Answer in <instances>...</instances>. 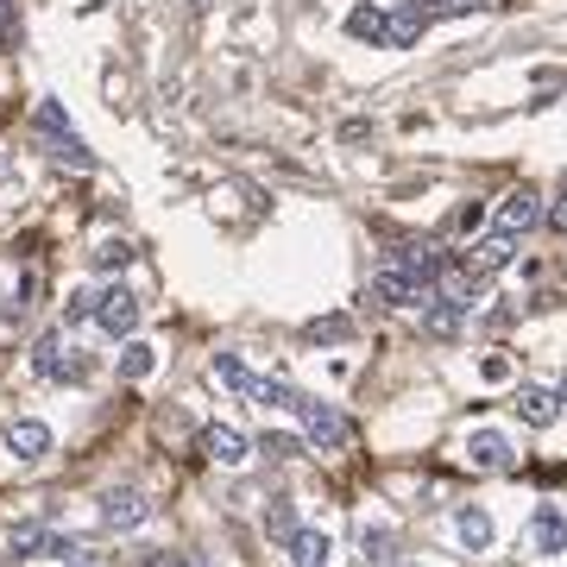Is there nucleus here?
Segmentation results:
<instances>
[{
	"label": "nucleus",
	"mask_w": 567,
	"mask_h": 567,
	"mask_svg": "<svg viewBox=\"0 0 567 567\" xmlns=\"http://www.w3.org/2000/svg\"><path fill=\"white\" fill-rule=\"evenodd\" d=\"M297 416H303V435H309V447H322V454H334V447H347L353 442V423H347L341 410L334 404H316V398H303V391H297Z\"/></svg>",
	"instance_id": "obj_1"
},
{
	"label": "nucleus",
	"mask_w": 567,
	"mask_h": 567,
	"mask_svg": "<svg viewBox=\"0 0 567 567\" xmlns=\"http://www.w3.org/2000/svg\"><path fill=\"white\" fill-rule=\"evenodd\" d=\"M32 126H39L51 145H58V158H63V164H76V171H89V164H95V152L82 145L76 126L63 121V107H58V102H39V107H32Z\"/></svg>",
	"instance_id": "obj_2"
},
{
	"label": "nucleus",
	"mask_w": 567,
	"mask_h": 567,
	"mask_svg": "<svg viewBox=\"0 0 567 567\" xmlns=\"http://www.w3.org/2000/svg\"><path fill=\"white\" fill-rule=\"evenodd\" d=\"M32 372L51 379V385H70V379H82V360H76V347H63V334H44L32 347Z\"/></svg>",
	"instance_id": "obj_3"
},
{
	"label": "nucleus",
	"mask_w": 567,
	"mask_h": 567,
	"mask_svg": "<svg viewBox=\"0 0 567 567\" xmlns=\"http://www.w3.org/2000/svg\"><path fill=\"white\" fill-rule=\"evenodd\" d=\"M102 517H107V529H140L145 517H152V505H145L140 486H107L102 492Z\"/></svg>",
	"instance_id": "obj_4"
},
{
	"label": "nucleus",
	"mask_w": 567,
	"mask_h": 567,
	"mask_svg": "<svg viewBox=\"0 0 567 567\" xmlns=\"http://www.w3.org/2000/svg\"><path fill=\"white\" fill-rule=\"evenodd\" d=\"M95 322H102L114 341H126V334L140 328V297H133V290H107V297H95Z\"/></svg>",
	"instance_id": "obj_5"
},
{
	"label": "nucleus",
	"mask_w": 567,
	"mask_h": 567,
	"mask_svg": "<svg viewBox=\"0 0 567 567\" xmlns=\"http://www.w3.org/2000/svg\"><path fill=\"white\" fill-rule=\"evenodd\" d=\"M529 548H536V555H567V517H561V505H536V517H529Z\"/></svg>",
	"instance_id": "obj_6"
},
{
	"label": "nucleus",
	"mask_w": 567,
	"mask_h": 567,
	"mask_svg": "<svg viewBox=\"0 0 567 567\" xmlns=\"http://www.w3.org/2000/svg\"><path fill=\"white\" fill-rule=\"evenodd\" d=\"M536 221H543V196H536V189H511L505 208H498V234L517 240V234H529Z\"/></svg>",
	"instance_id": "obj_7"
},
{
	"label": "nucleus",
	"mask_w": 567,
	"mask_h": 567,
	"mask_svg": "<svg viewBox=\"0 0 567 567\" xmlns=\"http://www.w3.org/2000/svg\"><path fill=\"white\" fill-rule=\"evenodd\" d=\"M7 454H13V461H44V454H51V429H44L39 416L7 423Z\"/></svg>",
	"instance_id": "obj_8"
},
{
	"label": "nucleus",
	"mask_w": 567,
	"mask_h": 567,
	"mask_svg": "<svg viewBox=\"0 0 567 567\" xmlns=\"http://www.w3.org/2000/svg\"><path fill=\"white\" fill-rule=\"evenodd\" d=\"M203 454L215 466H246L252 461V442H246L240 429H203Z\"/></svg>",
	"instance_id": "obj_9"
},
{
	"label": "nucleus",
	"mask_w": 567,
	"mask_h": 567,
	"mask_svg": "<svg viewBox=\"0 0 567 567\" xmlns=\"http://www.w3.org/2000/svg\"><path fill=\"white\" fill-rule=\"evenodd\" d=\"M284 548H290V567H328V555H334L328 529H290Z\"/></svg>",
	"instance_id": "obj_10"
},
{
	"label": "nucleus",
	"mask_w": 567,
	"mask_h": 567,
	"mask_svg": "<svg viewBox=\"0 0 567 567\" xmlns=\"http://www.w3.org/2000/svg\"><path fill=\"white\" fill-rule=\"evenodd\" d=\"M416 309H423V328H429V334H442V341H447V334H461L466 303H454V297H442V290H429Z\"/></svg>",
	"instance_id": "obj_11"
},
{
	"label": "nucleus",
	"mask_w": 567,
	"mask_h": 567,
	"mask_svg": "<svg viewBox=\"0 0 567 567\" xmlns=\"http://www.w3.org/2000/svg\"><path fill=\"white\" fill-rule=\"evenodd\" d=\"M505 265H511V234H492V240H480L473 252H466V278L486 284L492 271H505Z\"/></svg>",
	"instance_id": "obj_12"
},
{
	"label": "nucleus",
	"mask_w": 567,
	"mask_h": 567,
	"mask_svg": "<svg viewBox=\"0 0 567 567\" xmlns=\"http://www.w3.org/2000/svg\"><path fill=\"white\" fill-rule=\"evenodd\" d=\"M429 20H435V13H429L423 0L398 7V13L385 20V44H416V39H423V25H429Z\"/></svg>",
	"instance_id": "obj_13"
},
{
	"label": "nucleus",
	"mask_w": 567,
	"mask_h": 567,
	"mask_svg": "<svg viewBox=\"0 0 567 567\" xmlns=\"http://www.w3.org/2000/svg\"><path fill=\"white\" fill-rule=\"evenodd\" d=\"M466 461L480 466V473H498V466L511 461V442H505V435H498V429H480V435L466 442Z\"/></svg>",
	"instance_id": "obj_14"
},
{
	"label": "nucleus",
	"mask_w": 567,
	"mask_h": 567,
	"mask_svg": "<svg viewBox=\"0 0 567 567\" xmlns=\"http://www.w3.org/2000/svg\"><path fill=\"white\" fill-rule=\"evenodd\" d=\"M517 416H524L529 429H548L555 416H561V404H555V391H536V385H524V398H517Z\"/></svg>",
	"instance_id": "obj_15"
},
{
	"label": "nucleus",
	"mask_w": 567,
	"mask_h": 567,
	"mask_svg": "<svg viewBox=\"0 0 567 567\" xmlns=\"http://www.w3.org/2000/svg\"><path fill=\"white\" fill-rule=\"evenodd\" d=\"M454 536H461V543L480 555V548H492V517H486L480 505H466L461 517H454Z\"/></svg>",
	"instance_id": "obj_16"
},
{
	"label": "nucleus",
	"mask_w": 567,
	"mask_h": 567,
	"mask_svg": "<svg viewBox=\"0 0 567 567\" xmlns=\"http://www.w3.org/2000/svg\"><path fill=\"white\" fill-rule=\"evenodd\" d=\"M246 398H252V404H265V410H290V404H297V385H284V379H252V385H246Z\"/></svg>",
	"instance_id": "obj_17"
},
{
	"label": "nucleus",
	"mask_w": 567,
	"mask_h": 567,
	"mask_svg": "<svg viewBox=\"0 0 567 567\" xmlns=\"http://www.w3.org/2000/svg\"><path fill=\"white\" fill-rule=\"evenodd\" d=\"M347 32H353V39L385 44V7H353V13H347Z\"/></svg>",
	"instance_id": "obj_18"
},
{
	"label": "nucleus",
	"mask_w": 567,
	"mask_h": 567,
	"mask_svg": "<svg viewBox=\"0 0 567 567\" xmlns=\"http://www.w3.org/2000/svg\"><path fill=\"white\" fill-rule=\"evenodd\" d=\"M51 555H58V561H70V567H107L102 548H95V543H76V536H58V543H51Z\"/></svg>",
	"instance_id": "obj_19"
},
{
	"label": "nucleus",
	"mask_w": 567,
	"mask_h": 567,
	"mask_svg": "<svg viewBox=\"0 0 567 567\" xmlns=\"http://www.w3.org/2000/svg\"><path fill=\"white\" fill-rule=\"evenodd\" d=\"M152 365H158V353H152L145 341H133V334H126V347H121V379H145Z\"/></svg>",
	"instance_id": "obj_20"
},
{
	"label": "nucleus",
	"mask_w": 567,
	"mask_h": 567,
	"mask_svg": "<svg viewBox=\"0 0 567 567\" xmlns=\"http://www.w3.org/2000/svg\"><path fill=\"white\" fill-rule=\"evenodd\" d=\"M51 543H58V536L44 524H13V555H51Z\"/></svg>",
	"instance_id": "obj_21"
},
{
	"label": "nucleus",
	"mask_w": 567,
	"mask_h": 567,
	"mask_svg": "<svg viewBox=\"0 0 567 567\" xmlns=\"http://www.w3.org/2000/svg\"><path fill=\"white\" fill-rule=\"evenodd\" d=\"M208 372H215V385H227V391H246V385H252V372L240 365V353H215V365H208Z\"/></svg>",
	"instance_id": "obj_22"
},
{
	"label": "nucleus",
	"mask_w": 567,
	"mask_h": 567,
	"mask_svg": "<svg viewBox=\"0 0 567 567\" xmlns=\"http://www.w3.org/2000/svg\"><path fill=\"white\" fill-rule=\"evenodd\" d=\"M89 259H95V271H126L133 265V240H102Z\"/></svg>",
	"instance_id": "obj_23"
},
{
	"label": "nucleus",
	"mask_w": 567,
	"mask_h": 567,
	"mask_svg": "<svg viewBox=\"0 0 567 567\" xmlns=\"http://www.w3.org/2000/svg\"><path fill=\"white\" fill-rule=\"evenodd\" d=\"M265 529H271V536H290V529H297V511H290V498H271V505H265Z\"/></svg>",
	"instance_id": "obj_24"
},
{
	"label": "nucleus",
	"mask_w": 567,
	"mask_h": 567,
	"mask_svg": "<svg viewBox=\"0 0 567 567\" xmlns=\"http://www.w3.org/2000/svg\"><path fill=\"white\" fill-rule=\"evenodd\" d=\"M385 548H391V529H360V555H365L372 567L385 561Z\"/></svg>",
	"instance_id": "obj_25"
},
{
	"label": "nucleus",
	"mask_w": 567,
	"mask_h": 567,
	"mask_svg": "<svg viewBox=\"0 0 567 567\" xmlns=\"http://www.w3.org/2000/svg\"><path fill=\"white\" fill-rule=\"evenodd\" d=\"M89 316H95V290H76V297L63 303V322L76 328V322H89Z\"/></svg>",
	"instance_id": "obj_26"
},
{
	"label": "nucleus",
	"mask_w": 567,
	"mask_h": 567,
	"mask_svg": "<svg viewBox=\"0 0 567 567\" xmlns=\"http://www.w3.org/2000/svg\"><path fill=\"white\" fill-rule=\"evenodd\" d=\"M265 454H271V461H297V454H303V442H297V435H265Z\"/></svg>",
	"instance_id": "obj_27"
},
{
	"label": "nucleus",
	"mask_w": 567,
	"mask_h": 567,
	"mask_svg": "<svg viewBox=\"0 0 567 567\" xmlns=\"http://www.w3.org/2000/svg\"><path fill=\"white\" fill-rule=\"evenodd\" d=\"M347 334V322L334 316V322H309V341H341Z\"/></svg>",
	"instance_id": "obj_28"
},
{
	"label": "nucleus",
	"mask_w": 567,
	"mask_h": 567,
	"mask_svg": "<svg viewBox=\"0 0 567 567\" xmlns=\"http://www.w3.org/2000/svg\"><path fill=\"white\" fill-rule=\"evenodd\" d=\"M543 221L555 227V234H567V196H561V203H555V208H543Z\"/></svg>",
	"instance_id": "obj_29"
},
{
	"label": "nucleus",
	"mask_w": 567,
	"mask_h": 567,
	"mask_svg": "<svg viewBox=\"0 0 567 567\" xmlns=\"http://www.w3.org/2000/svg\"><path fill=\"white\" fill-rule=\"evenodd\" d=\"M473 7H486V0H442L435 13H473Z\"/></svg>",
	"instance_id": "obj_30"
},
{
	"label": "nucleus",
	"mask_w": 567,
	"mask_h": 567,
	"mask_svg": "<svg viewBox=\"0 0 567 567\" xmlns=\"http://www.w3.org/2000/svg\"><path fill=\"white\" fill-rule=\"evenodd\" d=\"M555 404H561V410H567V379H561V385H555Z\"/></svg>",
	"instance_id": "obj_31"
},
{
	"label": "nucleus",
	"mask_w": 567,
	"mask_h": 567,
	"mask_svg": "<svg viewBox=\"0 0 567 567\" xmlns=\"http://www.w3.org/2000/svg\"><path fill=\"white\" fill-rule=\"evenodd\" d=\"M7 13H13V0H0V20H7Z\"/></svg>",
	"instance_id": "obj_32"
},
{
	"label": "nucleus",
	"mask_w": 567,
	"mask_h": 567,
	"mask_svg": "<svg viewBox=\"0 0 567 567\" xmlns=\"http://www.w3.org/2000/svg\"><path fill=\"white\" fill-rule=\"evenodd\" d=\"M360 567H372V561H360Z\"/></svg>",
	"instance_id": "obj_33"
}]
</instances>
